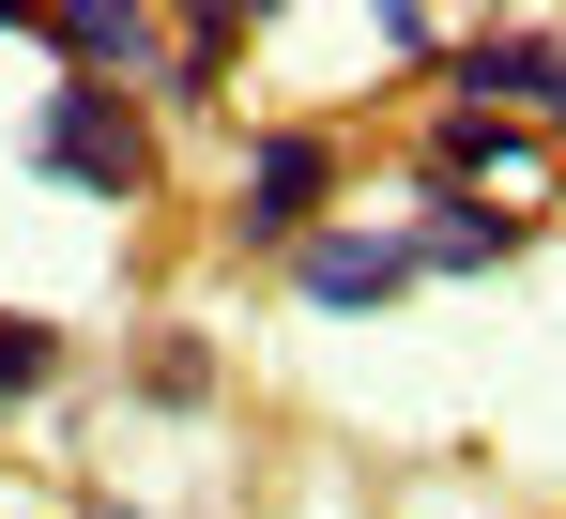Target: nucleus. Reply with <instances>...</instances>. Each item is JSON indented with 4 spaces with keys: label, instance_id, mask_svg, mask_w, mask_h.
Instances as JSON below:
<instances>
[{
    "label": "nucleus",
    "instance_id": "f257e3e1",
    "mask_svg": "<svg viewBox=\"0 0 566 519\" xmlns=\"http://www.w3.org/2000/svg\"><path fill=\"white\" fill-rule=\"evenodd\" d=\"M31 169H46V183H77V199H107V214H138L169 153H154L138 92H93V77H62V92H46V123H31Z\"/></svg>",
    "mask_w": 566,
    "mask_h": 519
},
{
    "label": "nucleus",
    "instance_id": "f03ea898",
    "mask_svg": "<svg viewBox=\"0 0 566 519\" xmlns=\"http://www.w3.org/2000/svg\"><path fill=\"white\" fill-rule=\"evenodd\" d=\"M31 46H46L62 77H93V92H138L154 62H169V15H154V0H46Z\"/></svg>",
    "mask_w": 566,
    "mask_h": 519
},
{
    "label": "nucleus",
    "instance_id": "7ed1b4c3",
    "mask_svg": "<svg viewBox=\"0 0 566 519\" xmlns=\"http://www.w3.org/2000/svg\"><path fill=\"white\" fill-rule=\"evenodd\" d=\"M322 214H337V138H322V123L245 138V245H306Z\"/></svg>",
    "mask_w": 566,
    "mask_h": 519
},
{
    "label": "nucleus",
    "instance_id": "20e7f679",
    "mask_svg": "<svg viewBox=\"0 0 566 519\" xmlns=\"http://www.w3.org/2000/svg\"><path fill=\"white\" fill-rule=\"evenodd\" d=\"M429 77H444V107H490V123L505 107H552L566 123V31H460Z\"/></svg>",
    "mask_w": 566,
    "mask_h": 519
},
{
    "label": "nucleus",
    "instance_id": "39448f33",
    "mask_svg": "<svg viewBox=\"0 0 566 519\" xmlns=\"http://www.w3.org/2000/svg\"><path fill=\"white\" fill-rule=\"evenodd\" d=\"M291 290H306L322 321H368V306H398V290H413V260H398V230H353V214H322V230L291 245Z\"/></svg>",
    "mask_w": 566,
    "mask_h": 519
},
{
    "label": "nucleus",
    "instance_id": "423d86ee",
    "mask_svg": "<svg viewBox=\"0 0 566 519\" xmlns=\"http://www.w3.org/2000/svg\"><path fill=\"white\" fill-rule=\"evenodd\" d=\"M521 169H536V138H521V123H490V107H429V138H413L429 214H444V199H505Z\"/></svg>",
    "mask_w": 566,
    "mask_h": 519
},
{
    "label": "nucleus",
    "instance_id": "0eeeda50",
    "mask_svg": "<svg viewBox=\"0 0 566 519\" xmlns=\"http://www.w3.org/2000/svg\"><path fill=\"white\" fill-rule=\"evenodd\" d=\"M505 245H521V214H505V199H444L429 230H398L413 275H505Z\"/></svg>",
    "mask_w": 566,
    "mask_h": 519
},
{
    "label": "nucleus",
    "instance_id": "6e6552de",
    "mask_svg": "<svg viewBox=\"0 0 566 519\" xmlns=\"http://www.w3.org/2000/svg\"><path fill=\"white\" fill-rule=\"evenodd\" d=\"M169 31H185V46L154 62V77H169V107H214V92H230V62H245V31H261V15H230V0H199V15H169Z\"/></svg>",
    "mask_w": 566,
    "mask_h": 519
},
{
    "label": "nucleus",
    "instance_id": "1a4fd4ad",
    "mask_svg": "<svg viewBox=\"0 0 566 519\" xmlns=\"http://www.w3.org/2000/svg\"><path fill=\"white\" fill-rule=\"evenodd\" d=\"M62 382V337L46 321H0V398H46Z\"/></svg>",
    "mask_w": 566,
    "mask_h": 519
},
{
    "label": "nucleus",
    "instance_id": "9d476101",
    "mask_svg": "<svg viewBox=\"0 0 566 519\" xmlns=\"http://www.w3.org/2000/svg\"><path fill=\"white\" fill-rule=\"evenodd\" d=\"M368 31H382V46H398V62H413V77H429V62H444V15H413V0H382Z\"/></svg>",
    "mask_w": 566,
    "mask_h": 519
},
{
    "label": "nucleus",
    "instance_id": "9b49d317",
    "mask_svg": "<svg viewBox=\"0 0 566 519\" xmlns=\"http://www.w3.org/2000/svg\"><path fill=\"white\" fill-rule=\"evenodd\" d=\"M552 183H566V169H552Z\"/></svg>",
    "mask_w": 566,
    "mask_h": 519
}]
</instances>
